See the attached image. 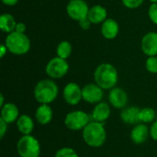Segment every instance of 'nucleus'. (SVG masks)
Segmentation results:
<instances>
[{"label": "nucleus", "instance_id": "39448f33", "mask_svg": "<svg viewBox=\"0 0 157 157\" xmlns=\"http://www.w3.org/2000/svg\"><path fill=\"white\" fill-rule=\"evenodd\" d=\"M40 144L32 135H22L17 144V152L20 157H40Z\"/></svg>", "mask_w": 157, "mask_h": 157}, {"label": "nucleus", "instance_id": "4be33fe9", "mask_svg": "<svg viewBox=\"0 0 157 157\" xmlns=\"http://www.w3.org/2000/svg\"><path fill=\"white\" fill-rule=\"evenodd\" d=\"M155 110L153 108L146 107L140 109L139 113V121L140 123H144V124H149L153 123L155 121V119L156 117Z\"/></svg>", "mask_w": 157, "mask_h": 157}, {"label": "nucleus", "instance_id": "412c9836", "mask_svg": "<svg viewBox=\"0 0 157 157\" xmlns=\"http://www.w3.org/2000/svg\"><path fill=\"white\" fill-rule=\"evenodd\" d=\"M17 22L15 17L8 13H4L0 17V29L6 33H11L15 31Z\"/></svg>", "mask_w": 157, "mask_h": 157}, {"label": "nucleus", "instance_id": "f257e3e1", "mask_svg": "<svg viewBox=\"0 0 157 157\" xmlns=\"http://www.w3.org/2000/svg\"><path fill=\"white\" fill-rule=\"evenodd\" d=\"M94 80L103 90H110L118 84L119 74L114 65L109 63H103L96 68Z\"/></svg>", "mask_w": 157, "mask_h": 157}, {"label": "nucleus", "instance_id": "cd10ccee", "mask_svg": "<svg viewBox=\"0 0 157 157\" xmlns=\"http://www.w3.org/2000/svg\"><path fill=\"white\" fill-rule=\"evenodd\" d=\"M150 137L157 141V121H155L150 127Z\"/></svg>", "mask_w": 157, "mask_h": 157}, {"label": "nucleus", "instance_id": "1a4fd4ad", "mask_svg": "<svg viewBox=\"0 0 157 157\" xmlns=\"http://www.w3.org/2000/svg\"><path fill=\"white\" fill-rule=\"evenodd\" d=\"M83 100L89 104H98L102 101L104 97L103 89L96 83H89L82 87Z\"/></svg>", "mask_w": 157, "mask_h": 157}, {"label": "nucleus", "instance_id": "6e6552de", "mask_svg": "<svg viewBox=\"0 0 157 157\" xmlns=\"http://www.w3.org/2000/svg\"><path fill=\"white\" fill-rule=\"evenodd\" d=\"M66 12L73 20L79 22L87 17L89 8L84 0H70L66 6Z\"/></svg>", "mask_w": 157, "mask_h": 157}, {"label": "nucleus", "instance_id": "473e14b6", "mask_svg": "<svg viewBox=\"0 0 157 157\" xmlns=\"http://www.w3.org/2000/svg\"><path fill=\"white\" fill-rule=\"evenodd\" d=\"M2 2H3L5 5H6V6H12L17 5V3L18 2V0H2Z\"/></svg>", "mask_w": 157, "mask_h": 157}, {"label": "nucleus", "instance_id": "c85d7f7f", "mask_svg": "<svg viewBox=\"0 0 157 157\" xmlns=\"http://www.w3.org/2000/svg\"><path fill=\"white\" fill-rule=\"evenodd\" d=\"M7 123L0 119V139H3L7 132Z\"/></svg>", "mask_w": 157, "mask_h": 157}, {"label": "nucleus", "instance_id": "f704fd0d", "mask_svg": "<svg viewBox=\"0 0 157 157\" xmlns=\"http://www.w3.org/2000/svg\"><path fill=\"white\" fill-rule=\"evenodd\" d=\"M153 4H157V0H150Z\"/></svg>", "mask_w": 157, "mask_h": 157}, {"label": "nucleus", "instance_id": "aec40b11", "mask_svg": "<svg viewBox=\"0 0 157 157\" xmlns=\"http://www.w3.org/2000/svg\"><path fill=\"white\" fill-rule=\"evenodd\" d=\"M107 9L104 6L100 5H95L89 8L87 18L92 24H100L107 19Z\"/></svg>", "mask_w": 157, "mask_h": 157}, {"label": "nucleus", "instance_id": "a878e982", "mask_svg": "<svg viewBox=\"0 0 157 157\" xmlns=\"http://www.w3.org/2000/svg\"><path fill=\"white\" fill-rule=\"evenodd\" d=\"M121 1L124 6H126L127 8L134 9V8H138L139 6H141L144 0H121Z\"/></svg>", "mask_w": 157, "mask_h": 157}, {"label": "nucleus", "instance_id": "72a5a7b5", "mask_svg": "<svg viewBox=\"0 0 157 157\" xmlns=\"http://www.w3.org/2000/svg\"><path fill=\"white\" fill-rule=\"evenodd\" d=\"M5 98H4V95L3 94H0V108H2L4 105H5Z\"/></svg>", "mask_w": 157, "mask_h": 157}, {"label": "nucleus", "instance_id": "ddd939ff", "mask_svg": "<svg viewBox=\"0 0 157 157\" xmlns=\"http://www.w3.org/2000/svg\"><path fill=\"white\" fill-rule=\"evenodd\" d=\"M142 50L145 55L156 56L157 55V33L148 32L143 37L142 40Z\"/></svg>", "mask_w": 157, "mask_h": 157}, {"label": "nucleus", "instance_id": "2f4dec72", "mask_svg": "<svg viewBox=\"0 0 157 157\" xmlns=\"http://www.w3.org/2000/svg\"><path fill=\"white\" fill-rule=\"evenodd\" d=\"M7 52H8V50H7L6 46L5 44H2L1 47H0V57L3 58V57L6 55V53Z\"/></svg>", "mask_w": 157, "mask_h": 157}, {"label": "nucleus", "instance_id": "f8f14e48", "mask_svg": "<svg viewBox=\"0 0 157 157\" xmlns=\"http://www.w3.org/2000/svg\"><path fill=\"white\" fill-rule=\"evenodd\" d=\"M110 114H111L110 106L108 103L101 101L96 104V106L93 108L91 112V120L93 121L103 123L109 120Z\"/></svg>", "mask_w": 157, "mask_h": 157}, {"label": "nucleus", "instance_id": "9b49d317", "mask_svg": "<svg viewBox=\"0 0 157 157\" xmlns=\"http://www.w3.org/2000/svg\"><path fill=\"white\" fill-rule=\"evenodd\" d=\"M109 102L114 109H123L124 108L127 107L129 102L128 94L124 89L115 86L114 88L109 90Z\"/></svg>", "mask_w": 157, "mask_h": 157}, {"label": "nucleus", "instance_id": "f3484780", "mask_svg": "<svg viewBox=\"0 0 157 157\" xmlns=\"http://www.w3.org/2000/svg\"><path fill=\"white\" fill-rule=\"evenodd\" d=\"M120 31L118 21L113 18H107L101 25V34L107 40L115 39Z\"/></svg>", "mask_w": 157, "mask_h": 157}, {"label": "nucleus", "instance_id": "393cba45", "mask_svg": "<svg viewBox=\"0 0 157 157\" xmlns=\"http://www.w3.org/2000/svg\"><path fill=\"white\" fill-rule=\"evenodd\" d=\"M145 68L151 74H157V57L150 56L145 62Z\"/></svg>", "mask_w": 157, "mask_h": 157}, {"label": "nucleus", "instance_id": "6ab92c4d", "mask_svg": "<svg viewBox=\"0 0 157 157\" xmlns=\"http://www.w3.org/2000/svg\"><path fill=\"white\" fill-rule=\"evenodd\" d=\"M17 131L22 135H31L34 130V121L28 114H22L19 116L16 122Z\"/></svg>", "mask_w": 157, "mask_h": 157}, {"label": "nucleus", "instance_id": "bb28decb", "mask_svg": "<svg viewBox=\"0 0 157 157\" xmlns=\"http://www.w3.org/2000/svg\"><path fill=\"white\" fill-rule=\"evenodd\" d=\"M148 15L153 23L157 25V4H152L148 10Z\"/></svg>", "mask_w": 157, "mask_h": 157}, {"label": "nucleus", "instance_id": "7ed1b4c3", "mask_svg": "<svg viewBox=\"0 0 157 157\" xmlns=\"http://www.w3.org/2000/svg\"><path fill=\"white\" fill-rule=\"evenodd\" d=\"M82 137L89 147L99 148L106 142L107 132L103 123L91 121L82 131Z\"/></svg>", "mask_w": 157, "mask_h": 157}, {"label": "nucleus", "instance_id": "4468645a", "mask_svg": "<svg viewBox=\"0 0 157 157\" xmlns=\"http://www.w3.org/2000/svg\"><path fill=\"white\" fill-rule=\"evenodd\" d=\"M19 116H20L19 115V109H18L17 106L12 102H6L1 108L0 119H2L7 124L17 122Z\"/></svg>", "mask_w": 157, "mask_h": 157}, {"label": "nucleus", "instance_id": "20e7f679", "mask_svg": "<svg viewBox=\"0 0 157 157\" xmlns=\"http://www.w3.org/2000/svg\"><path fill=\"white\" fill-rule=\"evenodd\" d=\"M5 45L6 46L9 52L15 55H23L29 52L30 50V40L25 33L13 31L9 33L6 40Z\"/></svg>", "mask_w": 157, "mask_h": 157}, {"label": "nucleus", "instance_id": "c756f323", "mask_svg": "<svg viewBox=\"0 0 157 157\" xmlns=\"http://www.w3.org/2000/svg\"><path fill=\"white\" fill-rule=\"evenodd\" d=\"M78 24H79V26H80V28H81L82 29L86 30V29H89L90 25H91L92 23H91V22L89 21V19L86 17V18L83 19V20H81V21H79Z\"/></svg>", "mask_w": 157, "mask_h": 157}, {"label": "nucleus", "instance_id": "a211bd4d", "mask_svg": "<svg viewBox=\"0 0 157 157\" xmlns=\"http://www.w3.org/2000/svg\"><path fill=\"white\" fill-rule=\"evenodd\" d=\"M140 109L138 107L135 106H130L126 107L121 111V121L128 124V125H136L139 121V113Z\"/></svg>", "mask_w": 157, "mask_h": 157}, {"label": "nucleus", "instance_id": "b1692460", "mask_svg": "<svg viewBox=\"0 0 157 157\" xmlns=\"http://www.w3.org/2000/svg\"><path fill=\"white\" fill-rule=\"evenodd\" d=\"M54 157H79L75 149L71 147H63L56 151Z\"/></svg>", "mask_w": 157, "mask_h": 157}, {"label": "nucleus", "instance_id": "dca6fc26", "mask_svg": "<svg viewBox=\"0 0 157 157\" xmlns=\"http://www.w3.org/2000/svg\"><path fill=\"white\" fill-rule=\"evenodd\" d=\"M53 118V110L48 104H40L35 111V119L40 125L49 124Z\"/></svg>", "mask_w": 157, "mask_h": 157}, {"label": "nucleus", "instance_id": "f03ea898", "mask_svg": "<svg viewBox=\"0 0 157 157\" xmlns=\"http://www.w3.org/2000/svg\"><path fill=\"white\" fill-rule=\"evenodd\" d=\"M59 94V87L53 79L46 78L39 81L33 89V96L35 100L40 104L50 105L57 98Z\"/></svg>", "mask_w": 157, "mask_h": 157}, {"label": "nucleus", "instance_id": "9d476101", "mask_svg": "<svg viewBox=\"0 0 157 157\" xmlns=\"http://www.w3.org/2000/svg\"><path fill=\"white\" fill-rule=\"evenodd\" d=\"M63 98L70 106L78 105L83 100L82 88L75 82L68 83L63 90Z\"/></svg>", "mask_w": 157, "mask_h": 157}, {"label": "nucleus", "instance_id": "5701e85b", "mask_svg": "<svg viewBox=\"0 0 157 157\" xmlns=\"http://www.w3.org/2000/svg\"><path fill=\"white\" fill-rule=\"evenodd\" d=\"M72 51H73L72 44L67 40H63L58 44L56 48V54L58 57L66 60L72 54Z\"/></svg>", "mask_w": 157, "mask_h": 157}, {"label": "nucleus", "instance_id": "7c9ffc66", "mask_svg": "<svg viewBox=\"0 0 157 157\" xmlns=\"http://www.w3.org/2000/svg\"><path fill=\"white\" fill-rule=\"evenodd\" d=\"M26 29H27L26 25H25L24 23H22V22H19V23H17V26H16V29H15V31H17V32H20V33H25Z\"/></svg>", "mask_w": 157, "mask_h": 157}, {"label": "nucleus", "instance_id": "2eb2a0df", "mask_svg": "<svg viewBox=\"0 0 157 157\" xmlns=\"http://www.w3.org/2000/svg\"><path fill=\"white\" fill-rule=\"evenodd\" d=\"M150 136V128L147 124L144 123H138L136 124L132 132H131V140L135 144H143L146 142L148 137Z\"/></svg>", "mask_w": 157, "mask_h": 157}, {"label": "nucleus", "instance_id": "0eeeda50", "mask_svg": "<svg viewBox=\"0 0 157 157\" xmlns=\"http://www.w3.org/2000/svg\"><path fill=\"white\" fill-rule=\"evenodd\" d=\"M68 71L69 63L67 61L58 56L51 59L45 68V72L51 79H60L63 77Z\"/></svg>", "mask_w": 157, "mask_h": 157}, {"label": "nucleus", "instance_id": "423d86ee", "mask_svg": "<svg viewBox=\"0 0 157 157\" xmlns=\"http://www.w3.org/2000/svg\"><path fill=\"white\" fill-rule=\"evenodd\" d=\"M90 116L83 110H73L67 113L64 118L65 127L73 132L83 131L90 122Z\"/></svg>", "mask_w": 157, "mask_h": 157}]
</instances>
